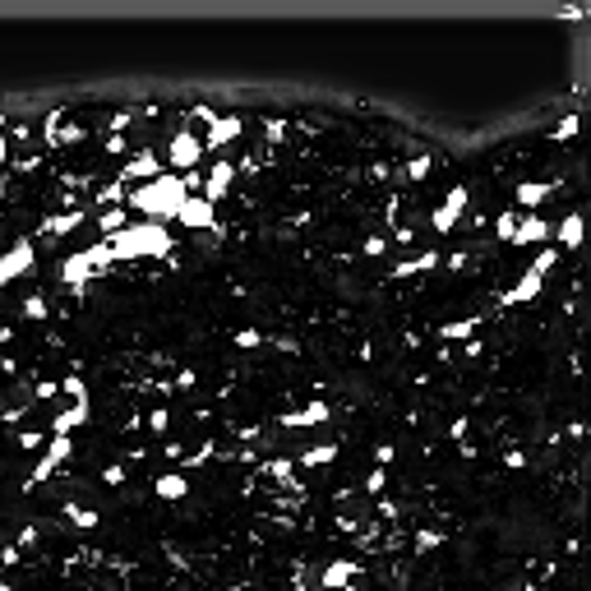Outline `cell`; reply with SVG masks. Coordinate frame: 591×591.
<instances>
[{
    "mask_svg": "<svg viewBox=\"0 0 591 591\" xmlns=\"http://www.w3.org/2000/svg\"><path fill=\"white\" fill-rule=\"evenodd\" d=\"M554 264H559V259H554V249H541V254L531 259V273H541V278H545V273H550Z\"/></svg>",
    "mask_w": 591,
    "mask_h": 591,
    "instance_id": "d6a6232c",
    "label": "cell"
},
{
    "mask_svg": "<svg viewBox=\"0 0 591 591\" xmlns=\"http://www.w3.org/2000/svg\"><path fill=\"white\" fill-rule=\"evenodd\" d=\"M240 129H245L240 116H218V121L208 125V134H203V153H208V148H227V143H236L240 139Z\"/></svg>",
    "mask_w": 591,
    "mask_h": 591,
    "instance_id": "ba28073f",
    "label": "cell"
},
{
    "mask_svg": "<svg viewBox=\"0 0 591 591\" xmlns=\"http://www.w3.org/2000/svg\"><path fill=\"white\" fill-rule=\"evenodd\" d=\"M180 180H185V189H189V194H194V189L203 185V176H199V172H185V176H180Z\"/></svg>",
    "mask_w": 591,
    "mask_h": 591,
    "instance_id": "816d5d0a",
    "label": "cell"
},
{
    "mask_svg": "<svg viewBox=\"0 0 591 591\" xmlns=\"http://www.w3.org/2000/svg\"><path fill=\"white\" fill-rule=\"evenodd\" d=\"M384 485H388V471L374 467V471H370V481H365V490H370V495H384Z\"/></svg>",
    "mask_w": 591,
    "mask_h": 591,
    "instance_id": "d590c367",
    "label": "cell"
},
{
    "mask_svg": "<svg viewBox=\"0 0 591 591\" xmlns=\"http://www.w3.org/2000/svg\"><path fill=\"white\" fill-rule=\"evenodd\" d=\"M14 444H19V448H28V453H42V448H47V435H42V430H19Z\"/></svg>",
    "mask_w": 591,
    "mask_h": 591,
    "instance_id": "4316f807",
    "label": "cell"
},
{
    "mask_svg": "<svg viewBox=\"0 0 591 591\" xmlns=\"http://www.w3.org/2000/svg\"><path fill=\"white\" fill-rule=\"evenodd\" d=\"M23 314H28V319H47V296H28V300H23Z\"/></svg>",
    "mask_w": 591,
    "mask_h": 591,
    "instance_id": "1f68e13d",
    "label": "cell"
},
{
    "mask_svg": "<svg viewBox=\"0 0 591 591\" xmlns=\"http://www.w3.org/2000/svg\"><path fill=\"white\" fill-rule=\"evenodd\" d=\"M282 134H287V125H282V121H268V139L278 143V139H282Z\"/></svg>",
    "mask_w": 591,
    "mask_h": 591,
    "instance_id": "f5cc1de1",
    "label": "cell"
},
{
    "mask_svg": "<svg viewBox=\"0 0 591 591\" xmlns=\"http://www.w3.org/2000/svg\"><path fill=\"white\" fill-rule=\"evenodd\" d=\"M167 157H172L176 172H194L199 157H203V139L194 134V129H180V134L172 139V148H167Z\"/></svg>",
    "mask_w": 591,
    "mask_h": 591,
    "instance_id": "5b68a950",
    "label": "cell"
},
{
    "mask_svg": "<svg viewBox=\"0 0 591 591\" xmlns=\"http://www.w3.org/2000/svg\"><path fill=\"white\" fill-rule=\"evenodd\" d=\"M231 342L240 346V351H249V346H259V342H264V333H254V328H240V333H236Z\"/></svg>",
    "mask_w": 591,
    "mask_h": 591,
    "instance_id": "836d02e7",
    "label": "cell"
},
{
    "mask_svg": "<svg viewBox=\"0 0 591 591\" xmlns=\"http://www.w3.org/2000/svg\"><path fill=\"white\" fill-rule=\"evenodd\" d=\"M61 121H65V111L56 107V111H47V121H42V139L56 148V134H61Z\"/></svg>",
    "mask_w": 591,
    "mask_h": 591,
    "instance_id": "83f0119b",
    "label": "cell"
},
{
    "mask_svg": "<svg viewBox=\"0 0 591 591\" xmlns=\"http://www.w3.org/2000/svg\"><path fill=\"white\" fill-rule=\"evenodd\" d=\"M462 213H467V189H462V185H453V189H448V199H444V203L435 208L430 227H435V231H453Z\"/></svg>",
    "mask_w": 591,
    "mask_h": 591,
    "instance_id": "8992f818",
    "label": "cell"
},
{
    "mask_svg": "<svg viewBox=\"0 0 591 591\" xmlns=\"http://www.w3.org/2000/svg\"><path fill=\"white\" fill-rule=\"evenodd\" d=\"M227 591H240V587H227Z\"/></svg>",
    "mask_w": 591,
    "mask_h": 591,
    "instance_id": "9f6ffc18",
    "label": "cell"
},
{
    "mask_svg": "<svg viewBox=\"0 0 591 591\" xmlns=\"http://www.w3.org/2000/svg\"><path fill=\"white\" fill-rule=\"evenodd\" d=\"M333 416L328 402H310V406H296V411H282V425H324Z\"/></svg>",
    "mask_w": 591,
    "mask_h": 591,
    "instance_id": "4fadbf2b",
    "label": "cell"
},
{
    "mask_svg": "<svg viewBox=\"0 0 591 591\" xmlns=\"http://www.w3.org/2000/svg\"><path fill=\"white\" fill-rule=\"evenodd\" d=\"M5 157H10V139H5V134H0V162H5Z\"/></svg>",
    "mask_w": 591,
    "mask_h": 591,
    "instance_id": "db71d44e",
    "label": "cell"
},
{
    "mask_svg": "<svg viewBox=\"0 0 591 591\" xmlns=\"http://www.w3.org/2000/svg\"><path fill=\"white\" fill-rule=\"evenodd\" d=\"M107 245L116 259H167L176 249V240L162 222H129L125 231L107 236Z\"/></svg>",
    "mask_w": 591,
    "mask_h": 591,
    "instance_id": "6da1fadb",
    "label": "cell"
},
{
    "mask_svg": "<svg viewBox=\"0 0 591 591\" xmlns=\"http://www.w3.org/2000/svg\"><path fill=\"white\" fill-rule=\"evenodd\" d=\"M102 481H107V485H125V467H121V462L107 467V471H102Z\"/></svg>",
    "mask_w": 591,
    "mask_h": 591,
    "instance_id": "bcb514c9",
    "label": "cell"
},
{
    "mask_svg": "<svg viewBox=\"0 0 591 591\" xmlns=\"http://www.w3.org/2000/svg\"><path fill=\"white\" fill-rule=\"evenodd\" d=\"M231 180H236V162H213V172H208V180H203V199L208 203H218L227 189H231Z\"/></svg>",
    "mask_w": 591,
    "mask_h": 591,
    "instance_id": "30bf717a",
    "label": "cell"
},
{
    "mask_svg": "<svg viewBox=\"0 0 591 591\" xmlns=\"http://www.w3.org/2000/svg\"><path fill=\"white\" fill-rule=\"evenodd\" d=\"M439 541H444L439 531H416V554H425V550H435Z\"/></svg>",
    "mask_w": 591,
    "mask_h": 591,
    "instance_id": "8d00e7d4",
    "label": "cell"
},
{
    "mask_svg": "<svg viewBox=\"0 0 591 591\" xmlns=\"http://www.w3.org/2000/svg\"><path fill=\"white\" fill-rule=\"evenodd\" d=\"M83 222H88V213L74 208V213H56V218H47V222H42V231H47V236H70L74 227H83Z\"/></svg>",
    "mask_w": 591,
    "mask_h": 591,
    "instance_id": "ac0fdd59",
    "label": "cell"
},
{
    "mask_svg": "<svg viewBox=\"0 0 591 591\" xmlns=\"http://www.w3.org/2000/svg\"><path fill=\"white\" fill-rule=\"evenodd\" d=\"M153 490H157V499H185L189 495V481H185V476H176V471H167V476H157V481H153Z\"/></svg>",
    "mask_w": 591,
    "mask_h": 591,
    "instance_id": "d6986e66",
    "label": "cell"
},
{
    "mask_svg": "<svg viewBox=\"0 0 591 591\" xmlns=\"http://www.w3.org/2000/svg\"><path fill=\"white\" fill-rule=\"evenodd\" d=\"M65 517H70L79 531H93L97 522H102V517H97V508H83V504H65Z\"/></svg>",
    "mask_w": 591,
    "mask_h": 591,
    "instance_id": "7402d4cb",
    "label": "cell"
},
{
    "mask_svg": "<svg viewBox=\"0 0 591 591\" xmlns=\"http://www.w3.org/2000/svg\"><path fill=\"white\" fill-rule=\"evenodd\" d=\"M74 402H88V384H83V374H65V384H61Z\"/></svg>",
    "mask_w": 591,
    "mask_h": 591,
    "instance_id": "4dcf8cb0",
    "label": "cell"
},
{
    "mask_svg": "<svg viewBox=\"0 0 591 591\" xmlns=\"http://www.w3.org/2000/svg\"><path fill=\"white\" fill-rule=\"evenodd\" d=\"M97 227H102L107 236L125 231V227H129V222H125V208H102V213H97Z\"/></svg>",
    "mask_w": 591,
    "mask_h": 591,
    "instance_id": "484cf974",
    "label": "cell"
},
{
    "mask_svg": "<svg viewBox=\"0 0 591 591\" xmlns=\"http://www.w3.org/2000/svg\"><path fill=\"white\" fill-rule=\"evenodd\" d=\"M61 143H83V125H61V134H56V148Z\"/></svg>",
    "mask_w": 591,
    "mask_h": 591,
    "instance_id": "e575fe53",
    "label": "cell"
},
{
    "mask_svg": "<svg viewBox=\"0 0 591 591\" xmlns=\"http://www.w3.org/2000/svg\"><path fill=\"white\" fill-rule=\"evenodd\" d=\"M333 457H338V444H319V448L300 453V467H324V462H333Z\"/></svg>",
    "mask_w": 591,
    "mask_h": 591,
    "instance_id": "cb8c5ba5",
    "label": "cell"
},
{
    "mask_svg": "<svg viewBox=\"0 0 591 591\" xmlns=\"http://www.w3.org/2000/svg\"><path fill=\"white\" fill-rule=\"evenodd\" d=\"M107 153L111 157H125V153H129V139H125V134H107Z\"/></svg>",
    "mask_w": 591,
    "mask_h": 591,
    "instance_id": "74e56055",
    "label": "cell"
},
{
    "mask_svg": "<svg viewBox=\"0 0 591 591\" xmlns=\"http://www.w3.org/2000/svg\"><path fill=\"white\" fill-rule=\"evenodd\" d=\"M185 199H189V189H185V180H180V176H157V180H148V185H134V189H129V203H134L139 213H148L153 222L176 218Z\"/></svg>",
    "mask_w": 591,
    "mask_h": 591,
    "instance_id": "7a4b0ae2",
    "label": "cell"
},
{
    "mask_svg": "<svg viewBox=\"0 0 591 591\" xmlns=\"http://www.w3.org/2000/svg\"><path fill=\"white\" fill-rule=\"evenodd\" d=\"M61 278L70 282V287H74V296L83 291V282L97 278V268H93V249H79V254H70V259L61 264Z\"/></svg>",
    "mask_w": 591,
    "mask_h": 591,
    "instance_id": "9c48e42d",
    "label": "cell"
},
{
    "mask_svg": "<svg viewBox=\"0 0 591 591\" xmlns=\"http://www.w3.org/2000/svg\"><path fill=\"white\" fill-rule=\"evenodd\" d=\"M374 462H379V467H388V462H393V444H379V448H374Z\"/></svg>",
    "mask_w": 591,
    "mask_h": 591,
    "instance_id": "c3c4849f",
    "label": "cell"
},
{
    "mask_svg": "<svg viewBox=\"0 0 591 591\" xmlns=\"http://www.w3.org/2000/svg\"><path fill=\"white\" fill-rule=\"evenodd\" d=\"M577 240H582V218H577V213H568V218L559 222V245H563V249H573Z\"/></svg>",
    "mask_w": 591,
    "mask_h": 591,
    "instance_id": "d4e9b609",
    "label": "cell"
},
{
    "mask_svg": "<svg viewBox=\"0 0 591 591\" xmlns=\"http://www.w3.org/2000/svg\"><path fill=\"white\" fill-rule=\"evenodd\" d=\"M70 448H74V444H70V435H51L47 439V448H42V457H37V467H32V476L23 485H42V481H51V476H56V467H65V457H70Z\"/></svg>",
    "mask_w": 591,
    "mask_h": 591,
    "instance_id": "3957f363",
    "label": "cell"
},
{
    "mask_svg": "<svg viewBox=\"0 0 591 591\" xmlns=\"http://www.w3.org/2000/svg\"><path fill=\"white\" fill-rule=\"evenodd\" d=\"M476 328H481V319H453V324L439 328V338H444V342H467Z\"/></svg>",
    "mask_w": 591,
    "mask_h": 591,
    "instance_id": "44dd1931",
    "label": "cell"
},
{
    "mask_svg": "<svg viewBox=\"0 0 591 591\" xmlns=\"http://www.w3.org/2000/svg\"><path fill=\"white\" fill-rule=\"evenodd\" d=\"M148 430H153V435H167V411H162V406L148 411Z\"/></svg>",
    "mask_w": 591,
    "mask_h": 591,
    "instance_id": "f35d334b",
    "label": "cell"
},
{
    "mask_svg": "<svg viewBox=\"0 0 591 591\" xmlns=\"http://www.w3.org/2000/svg\"><path fill=\"white\" fill-rule=\"evenodd\" d=\"M189 121H194V125H213V121H218V111H213V107H194V111H189Z\"/></svg>",
    "mask_w": 591,
    "mask_h": 591,
    "instance_id": "60d3db41",
    "label": "cell"
},
{
    "mask_svg": "<svg viewBox=\"0 0 591 591\" xmlns=\"http://www.w3.org/2000/svg\"><path fill=\"white\" fill-rule=\"evenodd\" d=\"M10 338H14V333H10V328H5V324H0V342H10Z\"/></svg>",
    "mask_w": 591,
    "mask_h": 591,
    "instance_id": "11a10c76",
    "label": "cell"
},
{
    "mask_svg": "<svg viewBox=\"0 0 591 591\" xmlns=\"http://www.w3.org/2000/svg\"><path fill=\"white\" fill-rule=\"evenodd\" d=\"M28 545H37V527H23V531H19V550H28Z\"/></svg>",
    "mask_w": 591,
    "mask_h": 591,
    "instance_id": "681fc988",
    "label": "cell"
},
{
    "mask_svg": "<svg viewBox=\"0 0 591 591\" xmlns=\"http://www.w3.org/2000/svg\"><path fill=\"white\" fill-rule=\"evenodd\" d=\"M351 577H356V563L351 559H333L324 568V591H351Z\"/></svg>",
    "mask_w": 591,
    "mask_h": 591,
    "instance_id": "2e32d148",
    "label": "cell"
},
{
    "mask_svg": "<svg viewBox=\"0 0 591 591\" xmlns=\"http://www.w3.org/2000/svg\"><path fill=\"white\" fill-rule=\"evenodd\" d=\"M0 563H5V568H10V563H19V545H5V550H0Z\"/></svg>",
    "mask_w": 591,
    "mask_h": 591,
    "instance_id": "f907efd6",
    "label": "cell"
},
{
    "mask_svg": "<svg viewBox=\"0 0 591 591\" xmlns=\"http://www.w3.org/2000/svg\"><path fill=\"white\" fill-rule=\"evenodd\" d=\"M32 259H37V245H32V240H14V245L0 254V287H10L14 278H23L32 268Z\"/></svg>",
    "mask_w": 591,
    "mask_h": 591,
    "instance_id": "277c9868",
    "label": "cell"
},
{
    "mask_svg": "<svg viewBox=\"0 0 591 591\" xmlns=\"http://www.w3.org/2000/svg\"><path fill=\"white\" fill-rule=\"evenodd\" d=\"M430 167H435V162H430V153L411 157V162H406V180H425V176H430Z\"/></svg>",
    "mask_w": 591,
    "mask_h": 591,
    "instance_id": "f546056e",
    "label": "cell"
},
{
    "mask_svg": "<svg viewBox=\"0 0 591 591\" xmlns=\"http://www.w3.org/2000/svg\"><path fill=\"white\" fill-rule=\"evenodd\" d=\"M264 471H268V476H278V481H287V485H291V462H268Z\"/></svg>",
    "mask_w": 591,
    "mask_h": 591,
    "instance_id": "b9f144b4",
    "label": "cell"
},
{
    "mask_svg": "<svg viewBox=\"0 0 591 591\" xmlns=\"http://www.w3.org/2000/svg\"><path fill=\"white\" fill-rule=\"evenodd\" d=\"M23 411H28V406H0V420H5V425H19Z\"/></svg>",
    "mask_w": 591,
    "mask_h": 591,
    "instance_id": "7bdbcfd3",
    "label": "cell"
},
{
    "mask_svg": "<svg viewBox=\"0 0 591 591\" xmlns=\"http://www.w3.org/2000/svg\"><path fill=\"white\" fill-rule=\"evenodd\" d=\"M129 121H134V111H116V116H111V134H125Z\"/></svg>",
    "mask_w": 591,
    "mask_h": 591,
    "instance_id": "ab89813d",
    "label": "cell"
},
{
    "mask_svg": "<svg viewBox=\"0 0 591 591\" xmlns=\"http://www.w3.org/2000/svg\"><path fill=\"white\" fill-rule=\"evenodd\" d=\"M88 416H93V406H88V402L65 406V411H56V420H51V435H70V430H79Z\"/></svg>",
    "mask_w": 591,
    "mask_h": 591,
    "instance_id": "9a60e30c",
    "label": "cell"
},
{
    "mask_svg": "<svg viewBox=\"0 0 591 591\" xmlns=\"http://www.w3.org/2000/svg\"><path fill=\"white\" fill-rule=\"evenodd\" d=\"M157 176H162V162H157L153 153H139V157H129V162H125L121 185H129V180H157Z\"/></svg>",
    "mask_w": 591,
    "mask_h": 591,
    "instance_id": "7c38bea8",
    "label": "cell"
},
{
    "mask_svg": "<svg viewBox=\"0 0 591 591\" xmlns=\"http://www.w3.org/2000/svg\"><path fill=\"white\" fill-rule=\"evenodd\" d=\"M577 134V116H563L559 121V139H573Z\"/></svg>",
    "mask_w": 591,
    "mask_h": 591,
    "instance_id": "7dc6e473",
    "label": "cell"
},
{
    "mask_svg": "<svg viewBox=\"0 0 591 591\" xmlns=\"http://www.w3.org/2000/svg\"><path fill=\"white\" fill-rule=\"evenodd\" d=\"M513 231H517V213H499V218H495V236L513 245Z\"/></svg>",
    "mask_w": 591,
    "mask_h": 591,
    "instance_id": "f1b7e54d",
    "label": "cell"
},
{
    "mask_svg": "<svg viewBox=\"0 0 591 591\" xmlns=\"http://www.w3.org/2000/svg\"><path fill=\"white\" fill-rule=\"evenodd\" d=\"M125 199H129V189H125L121 180H111V185H102V189H97V208H121Z\"/></svg>",
    "mask_w": 591,
    "mask_h": 591,
    "instance_id": "603a6c76",
    "label": "cell"
},
{
    "mask_svg": "<svg viewBox=\"0 0 591 591\" xmlns=\"http://www.w3.org/2000/svg\"><path fill=\"white\" fill-rule=\"evenodd\" d=\"M541 240H550V222L527 213V218L517 222V231H513V245H541Z\"/></svg>",
    "mask_w": 591,
    "mask_h": 591,
    "instance_id": "5bb4252c",
    "label": "cell"
},
{
    "mask_svg": "<svg viewBox=\"0 0 591 591\" xmlns=\"http://www.w3.org/2000/svg\"><path fill=\"white\" fill-rule=\"evenodd\" d=\"M430 268H439V254L435 249H420L411 259H397V264H393V278H411V273H430Z\"/></svg>",
    "mask_w": 591,
    "mask_h": 591,
    "instance_id": "e0dca14e",
    "label": "cell"
},
{
    "mask_svg": "<svg viewBox=\"0 0 591 591\" xmlns=\"http://www.w3.org/2000/svg\"><path fill=\"white\" fill-rule=\"evenodd\" d=\"M176 222H185L189 231H208V227H218V218H213V203L203 199V194H189V199L180 203Z\"/></svg>",
    "mask_w": 591,
    "mask_h": 591,
    "instance_id": "52a82bcc",
    "label": "cell"
},
{
    "mask_svg": "<svg viewBox=\"0 0 591 591\" xmlns=\"http://www.w3.org/2000/svg\"><path fill=\"white\" fill-rule=\"evenodd\" d=\"M550 194H554V185H541V180H527V185H517V203H522L527 213L536 208V203H545Z\"/></svg>",
    "mask_w": 591,
    "mask_h": 591,
    "instance_id": "ffe728a7",
    "label": "cell"
},
{
    "mask_svg": "<svg viewBox=\"0 0 591 591\" xmlns=\"http://www.w3.org/2000/svg\"><path fill=\"white\" fill-rule=\"evenodd\" d=\"M384 249H388V240H384V236H370V240H365V254H370V259H379Z\"/></svg>",
    "mask_w": 591,
    "mask_h": 591,
    "instance_id": "ee69618b",
    "label": "cell"
},
{
    "mask_svg": "<svg viewBox=\"0 0 591 591\" xmlns=\"http://www.w3.org/2000/svg\"><path fill=\"white\" fill-rule=\"evenodd\" d=\"M541 287H545V278L527 268V273H522V278H517L508 291L499 296V300H504V305H522V300H536V296H541Z\"/></svg>",
    "mask_w": 591,
    "mask_h": 591,
    "instance_id": "8fae6325",
    "label": "cell"
},
{
    "mask_svg": "<svg viewBox=\"0 0 591 591\" xmlns=\"http://www.w3.org/2000/svg\"><path fill=\"white\" fill-rule=\"evenodd\" d=\"M56 393H61V384H56V379H42V384H37V397H42V402H51Z\"/></svg>",
    "mask_w": 591,
    "mask_h": 591,
    "instance_id": "f6af8a7d",
    "label": "cell"
}]
</instances>
